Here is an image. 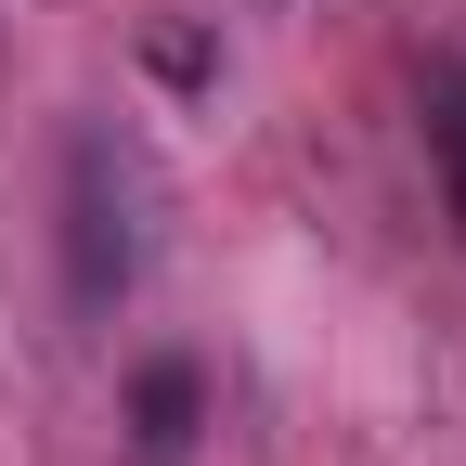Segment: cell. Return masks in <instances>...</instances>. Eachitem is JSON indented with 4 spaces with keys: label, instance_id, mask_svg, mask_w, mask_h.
Instances as JSON below:
<instances>
[{
    "label": "cell",
    "instance_id": "3957f363",
    "mask_svg": "<svg viewBox=\"0 0 466 466\" xmlns=\"http://www.w3.org/2000/svg\"><path fill=\"white\" fill-rule=\"evenodd\" d=\"M428 156H441V195H453V233H466V66L453 52L428 66Z\"/></svg>",
    "mask_w": 466,
    "mask_h": 466
},
{
    "label": "cell",
    "instance_id": "7a4b0ae2",
    "mask_svg": "<svg viewBox=\"0 0 466 466\" xmlns=\"http://www.w3.org/2000/svg\"><path fill=\"white\" fill-rule=\"evenodd\" d=\"M208 428V363H182V350H156V363L130 376V453L143 466H182Z\"/></svg>",
    "mask_w": 466,
    "mask_h": 466
},
{
    "label": "cell",
    "instance_id": "6da1fadb",
    "mask_svg": "<svg viewBox=\"0 0 466 466\" xmlns=\"http://www.w3.org/2000/svg\"><path fill=\"white\" fill-rule=\"evenodd\" d=\"M130 285H143V156L104 116H78L66 130V311L104 324Z\"/></svg>",
    "mask_w": 466,
    "mask_h": 466
}]
</instances>
